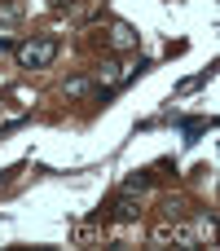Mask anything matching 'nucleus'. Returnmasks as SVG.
<instances>
[{"instance_id":"obj_5","label":"nucleus","mask_w":220,"mask_h":251,"mask_svg":"<svg viewBox=\"0 0 220 251\" xmlns=\"http://www.w3.org/2000/svg\"><path fill=\"white\" fill-rule=\"evenodd\" d=\"M110 212H115V221H137V203H132V194H119Z\"/></svg>"},{"instance_id":"obj_2","label":"nucleus","mask_w":220,"mask_h":251,"mask_svg":"<svg viewBox=\"0 0 220 251\" xmlns=\"http://www.w3.org/2000/svg\"><path fill=\"white\" fill-rule=\"evenodd\" d=\"M106 40H110V49L128 53V49H137V40H141V35H137V26H132V22H110V35H106Z\"/></svg>"},{"instance_id":"obj_7","label":"nucleus","mask_w":220,"mask_h":251,"mask_svg":"<svg viewBox=\"0 0 220 251\" xmlns=\"http://www.w3.org/2000/svg\"><path fill=\"white\" fill-rule=\"evenodd\" d=\"M66 97H93V84H88V75H75V79H66Z\"/></svg>"},{"instance_id":"obj_3","label":"nucleus","mask_w":220,"mask_h":251,"mask_svg":"<svg viewBox=\"0 0 220 251\" xmlns=\"http://www.w3.org/2000/svg\"><path fill=\"white\" fill-rule=\"evenodd\" d=\"M172 124H181V132H185V141H190V146L212 128V119H203V115H172Z\"/></svg>"},{"instance_id":"obj_4","label":"nucleus","mask_w":220,"mask_h":251,"mask_svg":"<svg viewBox=\"0 0 220 251\" xmlns=\"http://www.w3.org/2000/svg\"><path fill=\"white\" fill-rule=\"evenodd\" d=\"M150 168H141V172H128V181L119 185V194H141V190H150Z\"/></svg>"},{"instance_id":"obj_6","label":"nucleus","mask_w":220,"mask_h":251,"mask_svg":"<svg viewBox=\"0 0 220 251\" xmlns=\"http://www.w3.org/2000/svg\"><path fill=\"white\" fill-rule=\"evenodd\" d=\"M0 22H4V26L22 22V0H0Z\"/></svg>"},{"instance_id":"obj_1","label":"nucleus","mask_w":220,"mask_h":251,"mask_svg":"<svg viewBox=\"0 0 220 251\" xmlns=\"http://www.w3.org/2000/svg\"><path fill=\"white\" fill-rule=\"evenodd\" d=\"M57 57V40L53 35H35V40H26L22 49H18V62L26 66V71H40V66H49Z\"/></svg>"},{"instance_id":"obj_8","label":"nucleus","mask_w":220,"mask_h":251,"mask_svg":"<svg viewBox=\"0 0 220 251\" xmlns=\"http://www.w3.org/2000/svg\"><path fill=\"white\" fill-rule=\"evenodd\" d=\"M9 49H13V44H9V40H0V53H9Z\"/></svg>"}]
</instances>
